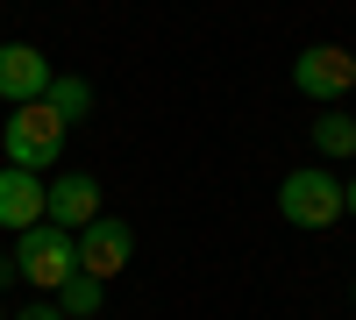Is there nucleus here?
I'll use <instances>...</instances> for the list:
<instances>
[{"label": "nucleus", "mask_w": 356, "mask_h": 320, "mask_svg": "<svg viewBox=\"0 0 356 320\" xmlns=\"http://www.w3.org/2000/svg\"><path fill=\"white\" fill-rule=\"evenodd\" d=\"M15 278L29 285V292H57L65 278H79V242H72V228H57V221H36V228H22L15 235Z\"/></svg>", "instance_id": "obj_1"}, {"label": "nucleus", "mask_w": 356, "mask_h": 320, "mask_svg": "<svg viewBox=\"0 0 356 320\" xmlns=\"http://www.w3.org/2000/svg\"><path fill=\"white\" fill-rule=\"evenodd\" d=\"M278 214L300 228V235H321V228H335L349 207H342V178L328 164H300V171H285V185H278Z\"/></svg>", "instance_id": "obj_2"}, {"label": "nucleus", "mask_w": 356, "mask_h": 320, "mask_svg": "<svg viewBox=\"0 0 356 320\" xmlns=\"http://www.w3.org/2000/svg\"><path fill=\"white\" fill-rule=\"evenodd\" d=\"M65 121H57V107L50 100H29V107H15L8 114V128H0V150H8V164H22V171H50L57 157H65Z\"/></svg>", "instance_id": "obj_3"}, {"label": "nucleus", "mask_w": 356, "mask_h": 320, "mask_svg": "<svg viewBox=\"0 0 356 320\" xmlns=\"http://www.w3.org/2000/svg\"><path fill=\"white\" fill-rule=\"evenodd\" d=\"M292 85H300L307 100H349L356 93V50H342V43H307L300 57H292Z\"/></svg>", "instance_id": "obj_4"}, {"label": "nucleus", "mask_w": 356, "mask_h": 320, "mask_svg": "<svg viewBox=\"0 0 356 320\" xmlns=\"http://www.w3.org/2000/svg\"><path fill=\"white\" fill-rule=\"evenodd\" d=\"M72 242H79V271H86V278H122V271L136 264V228L114 221V214L86 221Z\"/></svg>", "instance_id": "obj_5"}, {"label": "nucleus", "mask_w": 356, "mask_h": 320, "mask_svg": "<svg viewBox=\"0 0 356 320\" xmlns=\"http://www.w3.org/2000/svg\"><path fill=\"white\" fill-rule=\"evenodd\" d=\"M100 214L107 207H100V178H93V171H57V178L43 185V221L72 228V235H79L86 221H100Z\"/></svg>", "instance_id": "obj_6"}, {"label": "nucleus", "mask_w": 356, "mask_h": 320, "mask_svg": "<svg viewBox=\"0 0 356 320\" xmlns=\"http://www.w3.org/2000/svg\"><path fill=\"white\" fill-rule=\"evenodd\" d=\"M50 57L36 43H0V100L8 107H29V100H43L50 93Z\"/></svg>", "instance_id": "obj_7"}, {"label": "nucleus", "mask_w": 356, "mask_h": 320, "mask_svg": "<svg viewBox=\"0 0 356 320\" xmlns=\"http://www.w3.org/2000/svg\"><path fill=\"white\" fill-rule=\"evenodd\" d=\"M43 171H22V164H0V228L22 235V228L43 221Z\"/></svg>", "instance_id": "obj_8"}, {"label": "nucleus", "mask_w": 356, "mask_h": 320, "mask_svg": "<svg viewBox=\"0 0 356 320\" xmlns=\"http://www.w3.org/2000/svg\"><path fill=\"white\" fill-rule=\"evenodd\" d=\"M43 100L57 107V121H65V128H79V121H86V114H93V85H86L79 71H57Z\"/></svg>", "instance_id": "obj_9"}, {"label": "nucleus", "mask_w": 356, "mask_h": 320, "mask_svg": "<svg viewBox=\"0 0 356 320\" xmlns=\"http://www.w3.org/2000/svg\"><path fill=\"white\" fill-rule=\"evenodd\" d=\"M57 306H65V320H93L100 306H107V278H65V285H57V292H50Z\"/></svg>", "instance_id": "obj_10"}, {"label": "nucleus", "mask_w": 356, "mask_h": 320, "mask_svg": "<svg viewBox=\"0 0 356 320\" xmlns=\"http://www.w3.org/2000/svg\"><path fill=\"white\" fill-rule=\"evenodd\" d=\"M314 150H321V157H356V114L328 107V114L314 121Z\"/></svg>", "instance_id": "obj_11"}, {"label": "nucleus", "mask_w": 356, "mask_h": 320, "mask_svg": "<svg viewBox=\"0 0 356 320\" xmlns=\"http://www.w3.org/2000/svg\"><path fill=\"white\" fill-rule=\"evenodd\" d=\"M15 320H65V306H57V299H43V292H36V299H29V306H22Z\"/></svg>", "instance_id": "obj_12"}, {"label": "nucleus", "mask_w": 356, "mask_h": 320, "mask_svg": "<svg viewBox=\"0 0 356 320\" xmlns=\"http://www.w3.org/2000/svg\"><path fill=\"white\" fill-rule=\"evenodd\" d=\"M0 285H22V278H15V249H8V256H0Z\"/></svg>", "instance_id": "obj_13"}, {"label": "nucleus", "mask_w": 356, "mask_h": 320, "mask_svg": "<svg viewBox=\"0 0 356 320\" xmlns=\"http://www.w3.org/2000/svg\"><path fill=\"white\" fill-rule=\"evenodd\" d=\"M342 207H349V214H356V178H349V185H342Z\"/></svg>", "instance_id": "obj_14"}, {"label": "nucleus", "mask_w": 356, "mask_h": 320, "mask_svg": "<svg viewBox=\"0 0 356 320\" xmlns=\"http://www.w3.org/2000/svg\"><path fill=\"white\" fill-rule=\"evenodd\" d=\"M0 320H15V313H8V306H0Z\"/></svg>", "instance_id": "obj_15"}, {"label": "nucleus", "mask_w": 356, "mask_h": 320, "mask_svg": "<svg viewBox=\"0 0 356 320\" xmlns=\"http://www.w3.org/2000/svg\"><path fill=\"white\" fill-rule=\"evenodd\" d=\"M349 306H356V285H349Z\"/></svg>", "instance_id": "obj_16"}, {"label": "nucleus", "mask_w": 356, "mask_h": 320, "mask_svg": "<svg viewBox=\"0 0 356 320\" xmlns=\"http://www.w3.org/2000/svg\"><path fill=\"white\" fill-rule=\"evenodd\" d=\"M349 100H356V93H349Z\"/></svg>", "instance_id": "obj_17"}]
</instances>
